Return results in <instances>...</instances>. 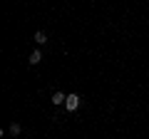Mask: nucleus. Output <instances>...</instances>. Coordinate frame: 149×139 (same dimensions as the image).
I'll return each mask as SVG.
<instances>
[{"label": "nucleus", "mask_w": 149, "mask_h": 139, "mask_svg": "<svg viewBox=\"0 0 149 139\" xmlns=\"http://www.w3.org/2000/svg\"><path fill=\"white\" fill-rule=\"evenodd\" d=\"M40 60H42V55H40V52H37V50H35V52L30 55V60H27V62H30V65H37V62H40Z\"/></svg>", "instance_id": "obj_3"}, {"label": "nucleus", "mask_w": 149, "mask_h": 139, "mask_svg": "<svg viewBox=\"0 0 149 139\" xmlns=\"http://www.w3.org/2000/svg\"><path fill=\"white\" fill-rule=\"evenodd\" d=\"M65 107H67V112H74V109L80 107V97H77V95H67V102H65Z\"/></svg>", "instance_id": "obj_1"}, {"label": "nucleus", "mask_w": 149, "mask_h": 139, "mask_svg": "<svg viewBox=\"0 0 149 139\" xmlns=\"http://www.w3.org/2000/svg\"><path fill=\"white\" fill-rule=\"evenodd\" d=\"M10 134H13V137H15V134H20V124H13V127H10Z\"/></svg>", "instance_id": "obj_5"}, {"label": "nucleus", "mask_w": 149, "mask_h": 139, "mask_svg": "<svg viewBox=\"0 0 149 139\" xmlns=\"http://www.w3.org/2000/svg\"><path fill=\"white\" fill-rule=\"evenodd\" d=\"M67 102V95H62V92H55L52 95V104H65Z\"/></svg>", "instance_id": "obj_2"}, {"label": "nucleus", "mask_w": 149, "mask_h": 139, "mask_svg": "<svg viewBox=\"0 0 149 139\" xmlns=\"http://www.w3.org/2000/svg\"><path fill=\"white\" fill-rule=\"evenodd\" d=\"M35 42H37V45L47 42V35H45V32H35Z\"/></svg>", "instance_id": "obj_4"}]
</instances>
